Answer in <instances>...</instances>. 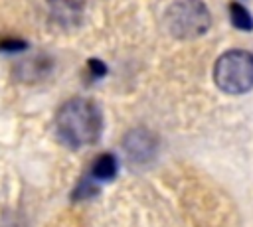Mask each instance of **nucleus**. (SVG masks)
<instances>
[{
    "instance_id": "nucleus-1",
    "label": "nucleus",
    "mask_w": 253,
    "mask_h": 227,
    "mask_svg": "<svg viewBox=\"0 0 253 227\" xmlns=\"http://www.w3.org/2000/svg\"><path fill=\"white\" fill-rule=\"evenodd\" d=\"M101 111L89 99H69L55 113V132L59 140L69 148H83L95 144L101 136Z\"/></svg>"
},
{
    "instance_id": "nucleus-2",
    "label": "nucleus",
    "mask_w": 253,
    "mask_h": 227,
    "mask_svg": "<svg viewBox=\"0 0 253 227\" xmlns=\"http://www.w3.org/2000/svg\"><path fill=\"white\" fill-rule=\"evenodd\" d=\"M211 16L202 0H176L164 14V26L178 39H194L208 32Z\"/></svg>"
},
{
    "instance_id": "nucleus-6",
    "label": "nucleus",
    "mask_w": 253,
    "mask_h": 227,
    "mask_svg": "<svg viewBox=\"0 0 253 227\" xmlns=\"http://www.w3.org/2000/svg\"><path fill=\"white\" fill-rule=\"evenodd\" d=\"M117 170H119V162H117V156L115 154H101L95 162H93V166H91V174H89V178L93 180V182H109V180H113L115 176H117Z\"/></svg>"
},
{
    "instance_id": "nucleus-8",
    "label": "nucleus",
    "mask_w": 253,
    "mask_h": 227,
    "mask_svg": "<svg viewBox=\"0 0 253 227\" xmlns=\"http://www.w3.org/2000/svg\"><path fill=\"white\" fill-rule=\"evenodd\" d=\"M0 49L2 51H20V49H26V41H22V39H2Z\"/></svg>"
},
{
    "instance_id": "nucleus-3",
    "label": "nucleus",
    "mask_w": 253,
    "mask_h": 227,
    "mask_svg": "<svg viewBox=\"0 0 253 227\" xmlns=\"http://www.w3.org/2000/svg\"><path fill=\"white\" fill-rule=\"evenodd\" d=\"M217 87L229 95H241L253 89V53L245 49H229L221 53L213 65Z\"/></svg>"
},
{
    "instance_id": "nucleus-4",
    "label": "nucleus",
    "mask_w": 253,
    "mask_h": 227,
    "mask_svg": "<svg viewBox=\"0 0 253 227\" xmlns=\"http://www.w3.org/2000/svg\"><path fill=\"white\" fill-rule=\"evenodd\" d=\"M125 148L128 152V156L134 160V162H146L154 156L156 152V138L152 132H148L146 128H134L130 130L126 136H125Z\"/></svg>"
},
{
    "instance_id": "nucleus-5",
    "label": "nucleus",
    "mask_w": 253,
    "mask_h": 227,
    "mask_svg": "<svg viewBox=\"0 0 253 227\" xmlns=\"http://www.w3.org/2000/svg\"><path fill=\"white\" fill-rule=\"evenodd\" d=\"M85 0H49L53 16L61 24H75L83 12Z\"/></svg>"
},
{
    "instance_id": "nucleus-9",
    "label": "nucleus",
    "mask_w": 253,
    "mask_h": 227,
    "mask_svg": "<svg viewBox=\"0 0 253 227\" xmlns=\"http://www.w3.org/2000/svg\"><path fill=\"white\" fill-rule=\"evenodd\" d=\"M87 67H89V71H91L93 77H103V75L107 73L105 63H101L99 59H89V61H87Z\"/></svg>"
},
{
    "instance_id": "nucleus-7",
    "label": "nucleus",
    "mask_w": 253,
    "mask_h": 227,
    "mask_svg": "<svg viewBox=\"0 0 253 227\" xmlns=\"http://www.w3.org/2000/svg\"><path fill=\"white\" fill-rule=\"evenodd\" d=\"M229 18H231V24L239 30H245L249 32L253 28V18L251 14L247 12L245 6H241L239 2H229Z\"/></svg>"
}]
</instances>
